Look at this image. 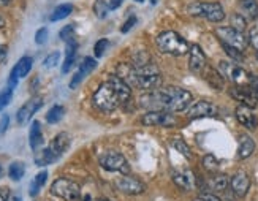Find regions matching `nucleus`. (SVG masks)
<instances>
[{"label":"nucleus","mask_w":258,"mask_h":201,"mask_svg":"<svg viewBox=\"0 0 258 201\" xmlns=\"http://www.w3.org/2000/svg\"><path fill=\"white\" fill-rule=\"evenodd\" d=\"M132 97V87L122 81L117 75L109 76V80L102 83L95 91L92 102L100 111H114L120 105L127 103Z\"/></svg>","instance_id":"1"},{"label":"nucleus","mask_w":258,"mask_h":201,"mask_svg":"<svg viewBox=\"0 0 258 201\" xmlns=\"http://www.w3.org/2000/svg\"><path fill=\"white\" fill-rule=\"evenodd\" d=\"M155 44L160 49V52L170 55H185L190 51V44L177 32L173 30L162 32L155 38Z\"/></svg>","instance_id":"2"},{"label":"nucleus","mask_w":258,"mask_h":201,"mask_svg":"<svg viewBox=\"0 0 258 201\" xmlns=\"http://www.w3.org/2000/svg\"><path fill=\"white\" fill-rule=\"evenodd\" d=\"M165 111L168 113H181L192 103V94L182 87H165Z\"/></svg>","instance_id":"3"},{"label":"nucleus","mask_w":258,"mask_h":201,"mask_svg":"<svg viewBox=\"0 0 258 201\" xmlns=\"http://www.w3.org/2000/svg\"><path fill=\"white\" fill-rule=\"evenodd\" d=\"M187 11L192 16L205 18L211 22H220L225 19V11L217 2H192L187 7Z\"/></svg>","instance_id":"4"},{"label":"nucleus","mask_w":258,"mask_h":201,"mask_svg":"<svg viewBox=\"0 0 258 201\" xmlns=\"http://www.w3.org/2000/svg\"><path fill=\"white\" fill-rule=\"evenodd\" d=\"M51 193L65 199V201H78L81 198V187L72 179L59 177V179H55L52 182Z\"/></svg>","instance_id":"5"},{"label":"nucleus","mask_w":258,"mask_h":201,"mask_svg":"<svg viewBox=\"0 0 258 201\" xmlns=\"http://www.w3.org/2000/svg\"><path fill=\"white\" fill-rule=\"evenodd\" d=\"M137 80H138V87L146 89V91H152V89H157L160 86L162 75L154 63H148L137 69Z\"/></svg>","instance_id":"6"},{"label":"nucleus","mask_w":258,"mask_h":201,"mask_svg":"<svg viewBox=\"0 0 258 201\" xmlns=\"http://www.w3.org/2000/svg\"><path fill=\"white\" fill-rule=\"evenodd\" d=\"M216 35L222 41V44H228L239 51H244L249 44V38L244 35V32H239L234 27H217Z\"/></svg>","instance_id":"7"},{"label":"nucleus","mask_w":258,"mask_h":201,"mask_svg":"<svg viewBox=\"0 0 258 201\" xmlns=\"http://www.w3.org/2000/svg\"><path fill=\"white\" fill-rule=\"evenodd\" d=\"M98 162L103 166V170H106V171H114V173H122V174L130 173L128 162L125 160L124 155L119 152H114V151L103 152L100 155Z\"/></svg>","instance_id":"8"},{"label":"nucleus","mask_w":258,"mask_h":201,"mask_svg":"<svg viewBox=\"0 0 258 201\" xmlns=\"http://www.w3.org/2000/svg\"><path fill=\"white\" fill-rule=\"evenodd\" d=\"M219 72L222 73L223 78H227V80H230L234 84H249L250 81V75L242 66L228 60L219 62Z\"/></svg>","instance_id":"9"},{"label":"nucleus","mask_w":258,"mask_h":201,"mask_svg":"<svg viewBox=\"0 0 258 201\" xmlns=\"http://www.w3.org/2000/svg\"><path fill=\"white\" fill-rule=\"evenodd\" d=\"M230 95L241 105L249 108H255L258 105V91L249 84H234L230 89Z\"/></svg>","instance_id":"10"},{"label":"nucleus","mask_w":258,"mask_h":201,"mask_svg":"<svg viewBox=\"0 0 258 201\" xmlns=\"http://www.w3.org/2000/svg\"><path fill=\"white\" fill-rule=\"evenodd\" d=\"M141 124L148 127H173L176 125V119L168 111H148L141 117Z\"/></svg>","instance_id":"11"},{"label":"nucleus","mask_w":258,"mask_h":201,"mask_svg":"<svg viewBox=\"0 0 258 201\" xmlns=\"http://www.w3.org/2000/svg\"><path fill=\"white\" fill-rule=\"evenodd\" d=\"M116 187L120 192H124L127 195H141L146 192V185L140 179L132 176H124V174L116 179Z\"/></svg>","instance_id":"12"},{"label":"nucleus","mask_w":258,"mask_h":201,"mask_svg":"<svg viewBox=\"0 0 258 201\" xmlns=\"http://www.w3.org/2000/svg\"><path fill=\"white\" fill-rule=\"evenodd\" d=\"M43 106V98L41 97H33L30 98L29 102H26L22 105L19 109H18V114H16V119H18V124L24 125L26 122L37 113V111Z\"/></svg>","instance_id":"13"},{"label":"nucleus","mask_w":258,"mask_h":201,"mask_svg":"<svg viewBox=\"0 0 258 201\" xmlns=\"http://www.w3.org/2000/svg\"><path fill=\"white\" fill-rule=\"evenodd\" d=\"M32 65H33V59L26 55V57H22L16 65L15 69L11 70V75H10V80H8V87L10 89H15V86L18 84V80L19 78H26L30 70H32Z\"/></svg>","instance_id":"14"},{"label":"nucleus","mask_w":258,"mask_h":201,"mask_svg":"<svg viewBox=\"0 0 258 201\" xmlns=\"http://www.w3.org/2000/svg\"><path fill=\"white\" fill-rule=\"evenodd\" d=\"M188 66L194 73L200 75L206 70V55L198 44H192L188 51Z\"/></svg>","instance_id":"15"},{"label":"nucleus","mask_w":258,"mask_h":201,"mask_svg":"<svg viewBox=\"0 0 258 201\" xmlns=\"http://www.w3.org/2000/svg\"><path fill=\"white\" fill-rule=\"evenodd\" d=\"M216 114H217L216 105L211 102H206V100H200V102L194 103L188 109L190 119H203V117H211Z\"/></svg>","instance_id":"16"},{"label":"nucleus","mask_w":258,"mask_h":201,"mask_svg":"<svg viewBox=\"0 0 258 201\" xmlns=\"http://www.w3.org/2000/svg\"><path fill=\"white\" fill-rule=\"evenodd\" d=\"M230 185H231V190L234 192L236 196H245L249 192V188H250V177L247 173L238 171L230 179Z\"/></svg>","instance_id":"17"},{"label":"nucleus","mask_w":258,"mask_h":201,"mask_svg":"<svg viewBox=\"0 0 258 201\" xmlns=\"http://www.w3.org/2000/svg\"><path fill=\"white\" fill-rule=\"evenodd\" d=\"M95 66H97V62H95L92 57H86V59L83 60V63L80 65V69H78V72L75 73V76L72 78L70 87H72V89H76L78 86L81 84V81L84 80V78H87L89 75H91V73L95 70Z\"/></svg>","instance_id":"18"},{"label":"nucleus","mask_w":258,"mask_h":201,"mask_svg":"<svg viewBox=\"0 0 258 201\" xmlns=\"http://www.w3.org/2000/svg\"><path fill=\"white\" fill-rule=\"evenodd\" d=\"M236 119H238V122L241 125H244L245 128H249V130H255L256 125H258V119L253 114L252 108L245 106V105H239L236 108Z\"/></svg>","instance_id":"19"},{"label":"nucleus","mask_w":258,"mask_h":201,"mask_svg":"<svg viewBox=\"0 0 258 201\" xmlns=\"http://www.w3.org/2000/svg\"><path fill=\"white\" fill-rule=\"evenodd\" d=\"M70 135L69 133H65V131H62V133H59L57 137H55L52 141H51V144H49V149H51V152L55 155L57 159H60L62 157V154L70 148Z\"/></svg>","instance_id":"20"},{"label":"nucleus","mask_w":258,"mask_h":201,"mask_svg":"<svg viewBox=\"0 0 258 201\" xmlns=\"http://www.w3.org/2000/svg\"><path fill=\"white\" fill-rule=\"evenodd\" d=\"M117 76L122 81H125L130 87H138L137 69H135L132 63H119L117 65Z\"/></svg>","instance_id":"21"},{"label":"nucleus","mask_w":258,"mask_h":201,"mask_svg":"<svg viewBox=\"0 0 258 201\" xmlns=\"http://www.w3.org/2000/svg\"><path fill=\"white\" fill-rule=\"evenodd\" d=\"M255 151V141L249 135L239 137V148H238V159L245 160L249 159Z\"/></svg>","instance_id":"22"},{"label":"nucleus","mask_w":258,"mask_h":201,"mask_svg":"<svg viewBox=\"0 0 258 201\" xmlns=\"http://www.w3.org/2000/svg\"><path fill=\"white\" fill-rule=\"evenodd\" d=\"M29 141H30V148L33 151H37L38 148L43 146V131H41V125L38 120L32 122L30 131H29Z\"/></svg>","instance_id":"23"},{"label":"nucleus","mask_w":258,"mask_h":201,"mask_svg":"<svg viewBox=\"0 0 258 201\" xmlns=\"http://www.w3.org/2000/svg\"><path fill=\"white\" fill-rule=\"evenodd\" d=\"M67 57H65V62H63V66H62V73H69L72 70V66L76 60V51H78V44L75 41V38L67 41Z\"/></svg>","instance_id":"24"},{"label":"nucleus","mask_w":258,"mask_h":201,"mask_svg":"<svg viewBox=\"0 0 258 201\" xmlns=\"http://www.w3.org/2000/svg\"><path fill=\"white\" fill-rule=\"evenodd\" d=\"M241 11L244 18L255 19L258 18V2L256 0H241Z\"/></svg>","instance_id":"25"},{"label":"nucleus","mask_w":258,"mask_h":201,"mask_svg":"<svg viewBox=\"0 0 258 201\" xmlns=\"http://www.w3.org/2000/svg\"><path fill=\"white\" fill-rule=\"evenodd\" d=\"M46 179H48V171H40V173L35 176V179L32 181L30 188H29L30 196H37V195L40 193V190L43 188V185L46 184Z\"/></svg>","instance_id":"26"},{"label":"nucleus","mask_w":258,"mask_h":201,"mask_svg":"<svg viewBox=\"0 0 258 201\" xmlns=\"http://www.w3.org/2000/svg\"><path fill=\"white\" fill-rule=\"evenodd\" d=\"M55 160H59L55 155L51 152V149L49 148H46V149H41V151H38L37 154H35V163L38 165V166H46V165H51V163H54Z\"/></svg>","instance_id":"27"},{"label":"nucleus","mask_w":258,"mask_h":201,"mask_svg":"<svg viewBox=\"0 0 258 201\" xmlns=\"http://www.w3.org/2000/svg\"><path fill=\"white\" fill-rule=\"evenodd\" d=\"M26 174V165L22 162H13L8 168V176L11 181H21Z\"/></svg>","instance_id":"28"},{"label":"nucleus","mask_w":258,"mask_h":201,"mask_svg":"<svg viewBox=\"0 0 258 201\" xmlns=\"http://www.w3.org/2000/svg\"><path fill=\"white\" fill-rule=\"evenodd\" d=\"M72 11H73V5L72 4H62V5H59L57 8H55L54 11H52V15H51V21L52 22H55V21H62V19H65V18H69L70 15H72Z\"/></svg>","instance_id":"29"},{"label":"nucleus","mask_w":258,"mask_h":201,"mask_svg":"<svg viewBox=\"0 0 258 201\" xmlns=\"http://www.w3.org/2000/svg\"><path fill=\"white\" fill-rule=\"evenodd\" d=\"M203 73L206 76V81L214 89H222L223 87V76H222V73L216 72L214 69H206Z\"/></svg>","instance_id":"30"},{"label":"nucleus","mask_w":258,"mask_h":201,"mask_svg":"<svg viewBox=\"0 0 258 201\" xmlns=\"http://www.w3.org/2000/svg\"><path fill=\"white\" fill-rule=\"evenodd\" d=\"M173 181L177 187L184 188V190H190L194 185L192 176L187 174V173H173Z\"/></svg>","instance_id":"31"},{"label":"nucleus","mask_w":258,"mask_h":201,"mask_svg":"<svg viewBox=\"0 0 258 201\" xmlns=\"http://www.w3.org/2000/svg\"><path fill=\"white\" fill-rule=\"evenodd\" d=\"M63 114H65V108L60 106V105H55V106H52V108L48 111V114H46V122H48V124H57V122L62 120Z\"/></svg>","instance_id":"32"},{"label":"nucleus","mask_w":258,"mask_h":201,"mask_svg":"<svg viewBox=\"0 0 258 201\" xmlns=\"http://www.w3.org/2000/svg\"><path fill=\"white\" fill-rule=\"evenodd\" d=\"M230 184V177L225 174H217L214 179L211 181V187L214 188L216 192H223Z\"/></svg>","instance_id":"33"},{"label":"nucleus","mask_w":258,"mask_h":201,"mask_svg":"<svg viewBox=\"0 0 258 201\" xmlns=\"http://www.w3.org/2000/svg\"><path fill=\"white\" fill-rule=\"evenodd\" d=\"M171 146H173L179 154H182L185 159H192V151H190V148L185 144V141H182L181 138H174V140H171Z\"/></svg>","instance_id":"34"},{"label":"nucleus","mask_w":258,"mask_h":201,"mask_svg":"<svg viewBox=\"0 0 258 201\" xmlns=\"http://www.w3.org/2000/svg\"><path fill=\"white\" fill-rule=\"evenodd\" d=\"M203 166H205V168H206L208 171H211V173L217 171V168H219V160L216 159V155H212V154L205 155V159H203Z\"/></svg>","instance_id":"35"},{"label":"nucleus","mask_w":258,"mask_h":201,"mask_svg":"<svg viewBox=\"0 0 258 201\" xmlns=\"http://www.w3.org/2000/svg\"><path fill=\"white\" fill-rule=\"evenodd\" d=\"M109 46V41L106 38H100L97 43H95V46H94V52H95V57H102V55L106 52Z\"/></svg>","instance_id":"36"},{"label":"nucleus","mask_w":258,"mask_h":201,"mask_svg":"<svg viewBox=\"0 0 258 201\" xmlns=\"http://www.w3.org/2000/svg\"><path fill=\"white\" fill-rule=\"evenodd\" d=\"M11 98H13V89L8 87V89H5L4 92H0V111L10 105Z\"/></svg>","instance_id":"37"},{"label":"nucleus","mask_w":258,"mask_h":201,"mask_svg":"<svg viewBox=\"0 0 258 201\" xmlns=\"http://www.w3.org/2000/svg\"><path fill=\"white\" fill-rule=\"evenodd\" d=\"M245 18L242 16V15H233V18H231V27H234L236 30H239V32H244L245 30Z\"/></svg>","instance_id":"38"},{"label":"nucleus","mask_w":258,"mask_h":201,"mask_svg":"<svg viewBox=\"0 0 258 201\" xmlns=\"http://www.w3.org/2000/svg\"><path fill=\"white\" fill-rule=\"evenodd\" d=\"M59 60H60V52H51L49 55H46V59H44V62H43V65L46 66V69H52V66H55L59 63Z\"/></svg>","instance_id":"39"},{"label":"nucleus","mask_w":258,"mask_h":201,"mask_svg":"<svg viewBox=\"0 0 258 201\" xmlns=\"http://www.w3.org/2000/svg\"><path fill=\"white\" fill-rule=\"evenodd\" d=\"M109 7L103 2V0H95V5H94V11L98 18H105L106 13H108Z\"/></svg>","instance_id":"40"},{"label":"nucleus","mask_w":258,"mask_h":201,"mask_svg":"<svg viewBox=\"0 0 258 201\" xmlns=\"http://www.w3.org/2000/svg\"><path fill=\"white\" fill-rule=\"evenodd\" d=\"M223 46V49L227 51V54L230 55V57L233 59V60H236V62H241L244 57H242V51H239V49H236V48H233V46H228V44H222Z\"/></svg>","instance_id":"41"},{"label":"nucleus","mask_w":258,"mask_h":201,"mask_svg":"<svg viewBox=\"0 0 258 201\" xmlns=\"http://www.w3.org/2000/svg\"><path fill=\"white\" fill-rule=\"evenodd\" d=\"M73 33H75V26H65L62 30H60V38L63 40V41H69V40H72L73 38Z\"/></svg>","instance_id":"42"},{"label":"nucleus","mask_w":258,"mask_h":201,"mask_svg":"<svg viewBox=\"0 0 258 201\" xmlns=\"http://www.w3.org/2000/svg\"><path fill=\"white\" fill-rule=\"evenodd\" d=\"M46 40H48V29L46 27L38 29L37 33H35V41H37V44H44V43H46Z\"/></svg>","instance_id":"43"},{"label":"nucleus","mask_w":258,"mask_h":201,"mask_svg":"<svg viewBox=\"0 0 258 201\" xmlns=\"http://www.w3.org/2000/svg\"><path fill=\"white\" fill-rule=\"evenodd\" d=\"M137 24V16H130L124 24H122V27H120V32L122 33H127V32H130L132 30V27Z\"/></svg>","instance_id":"44"},{"label":"nucleus","mask_w":258,"mask_h":201,"mask_svg":"<svg viewBox=\"0 0 258 201\" xmlns=\"http://www.w3.org/2000/svg\"><path fill=\"white\" fill-rule=\"evenodd\" d=\"M249 41H250V44L252 46L258 51V30L256 29H253L252 32H250V35H249Z\"/></svg>","instance_id":"45"},{"label":"nucleus","mask_w":258,"mask_h":201,"mask_svg":"<svg viewBox=\"0 0 258 201\" xmlns=\"http://www.w3.org/2000/svg\"><path fill=\"white\" fill-rule=\"evenodd\" d=\"M200 199L201 201H222L217 195H214V193H201L200 195Z\"/></svg>","instance_id":"46"},{"label":"nucleus","mask_w":258,"mask_h":201,"mask_svg":"<svg viewBox=\"0 0 258 201\" xmlns=\"http://www.w3.org/2000/svg\"><path fill=\"white\" fill-rule=\"evenodd\" d=\"M8 124H10V117H8L7 114L2 116V119H0V133H5V131H7Z\"/></svg>","instance_id":"47"},{"label":"nucleus","mask_w":258,"mask_h":201,"mask_svg":"<svg viewBox=\"0 0 258 201\" xmlns=\"http://www.w3.org/2000/svg\"><path fill=\"white\" fill-rule=\"evenodd\" d=\"M122 2H124V0H109L108 7H109V10H117L122 5Z\"/></svg>","instance_id":"48"},{"label":"nucleus","mask_w":258,"mask_h":201,"mask_svg":"<svg viewBox=\"0 0 258 201\" xmlns=\"http://www.w3.org/2000/svg\"><path fill=\"white\" fill-rule=\"evenodd\" d=\"M10 190L8 188H0V201H8Z\"/></svg>","instance_id":"49"},{"label":"nucleus","mask_w":258,"mask_h":201,"mask_svg":"<svg viewBox=\"0 0 258 201\" xmlns=\"http://www.w3.org/2000/svg\"><path fill=\"white\" fill-rule=\"evenodd\" d=\"M5 57H7V48L0 46V62H2V60H4Z\"/></svg>","instance_id":"50"},{"label":"nucleus","mask_w":258,"mask_h":201,"mask_svg":"<svg viewBox=\"0 0 258 201\" xmlns=\"http://www.w3.org/2000/svg\"><path fill=\"white\" fill-rule=\"evenodd\" d=\"M11 2V0H0V7H5Z\"/></svg>","instance_id":"51"},{"label":"nucleus","mask_w":258,"mask_h":201,"mask_svg":"<svg viewBox=\"0 0 258 201\" xmlns=\"http://www.w3.org/2000/svg\"><path fill=\"white\" fill-rule=\"evenodd\" d=\"M5 26V19L2 18V16H0V29H2Z\"/></svg>","instance_id":"52"},{"label":"nucleus","mask_w":258,"mask_h":201,"mask_svg":"<svg viewBox=\"0 0 258 201\" xmlns=\"http://www.w3.org/2000/svg\"><path fill=\"white\" fill-rule=\"evenodd\" d=\"M94 201H109V199H105V198H97V199H94Z\"/></svg>","instance_id":"53"},{"label":"nucleus","mask_w":258,"mask_h":201,"mask_svg":"<svg viewBox=\"0 0 258 201\" xmlns=\"http://www.w3.org/2000/svg\"><path fill=\"white\" fill-rule=\"evenodd\" d=\"M13 201H22V199H21L19 196H15V198H13Z\"/></svg>","instance_id":"54"},{"label":"nucleus","mask_w":258,"mask_h":201,"mask_svg":"<svg viewBox=\"0 0 258 201\" xmlns=\"http://www.w3.org/2000/svg\"><path fill=\"white\" fill-rule=\"evenodd\" d=\"M2 174H4V170H2V166H0V177H2Z\"/></svg>","instance_id":"55"},{"label":"nucleus","mask_w":258,"mask_h":201,"mask_svg":"<svg viewBox=\"0 0 258 201\" xmlns=\"http://www.w3.org/2000/svg\"><path fill=\"white\" fill-rule=\"evenodd\" d=\"M151 4H152V5H155V4H157V0H151Z\"/></svg>","instance_id":"56"},{"label":"nucleus","mask_w":258,"mask_h":201,"mask_svg":"<svg viewBox=\"0 0 258 201\" xmlns=\"http://www.w3.org/2000/svg\"><path fill=\"white\" fill-rule=\"evenodd\" d=\"M138 2H141V4H143V0H138Z\"/></svg>","instance_id":"57"},{"label":"nucleus","mask_w":258,"mask_h":201,"mask_svg":"<svg viewBox=\"0 0 258 201\" xmlns=\"http://www.w3.org/2000/svg\"><path fill=\"white\" fill-rule=\"evenodd\" d=\"M256 59H258V52H256Z\"/></svg>","instance_id":"58"}]
</instances>
